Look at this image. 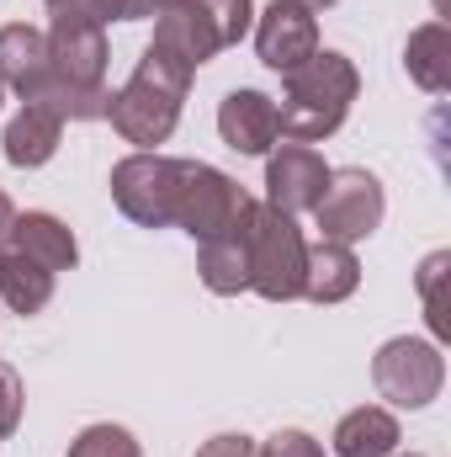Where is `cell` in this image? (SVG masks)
Returning <instances> with one entry per match:
<instances>
[{"label": "cell", "mask_w": 451, "mask_h": 457, "mask_svg": "<svg viewBox=\"0 0 451 457\" xmlns=\"http://www.w3.org/2000/svg\"><path fill=\"white\" fill-rule=\"evenodd\" d=\"M48 75H53V64H48V32H37L27 21L0 27V86L16 91L21 102H32Z\"/></svg>", "instance_id": "cell-13"}, {"label": "cell", "mask_w": 451, "mask_h": 457, "mask_svg": "<svg viewBox=\"0 0 451 457\" xmlns=\"http://www.w3.org/2000/svg\"><path fill=\"white\" fill-rule=\"evenodd\" d=\"M250 208V192L224 176L218 165H202V160H181V187H176V228H186L197 245L224 234L244 219Z\"/></svg>", "instance_id": "cell-5"}, {"label": "cell", "mask_w": 451, "mask_h": 457, "mask_svg": "<svg viewBox=\"0 0 451 457\" xmlns=\"http://www.w3.org/2000/svg\"><path fill=\"white\" fill-rule=\"evenodd\" d=\"M154 54H165V59H176L181 70H202L208 59H218L224 54V43H218V32H213V21L202 16V5H181V11H165L160 21H154V43H149Z\"/></svg>", "instance_id": "cell-12"}, {"label": "cell", "mask_w": 451, "mask_h": 457, "mask_svg": "<svg viewBox=\"0 0 451 457\" xmlns=\"http://www.w3.org/2000/svg\"><path fill=\"white\" fill-rule=\"evenodd\" d=\"M409 457H414V453H409Z\"/></svg>", "instance_id": "cell-32"}, {"label": "cell", "mask_w": 451, "mask_h": 457, "mask_svg": "<svg viewBox=\"0 0 451 457\" xmlns=\"http://www.w3.org/2000/svg\"><path fill=\"white\" fill-rule=\"evenodd\" d=\"M53 16H86V21H122V0H43Z\"/></svg>", "instance_id": "cell-25"}, {"label": "cell", "mask_w": 451, "mask_h": 457, "mask_svg": "<svg viewBox=\"0 0 451 457\" xmlns=\"http://www.w3.org/2000/svg\"><path fill=\"white\" fill-rule=\"evenodd\" d=\"M372 383L388 404L398 410H425L430 399H441V383H447V356L436 341H420V336H398L372 356Z\"/></svg>", "instance_id": "cell-6"}, {"label": "cell", "mask_w": 451, "mask_h": 457, "mask_svg": "<svg viewBox=\"0 0 451 457\" xmlns=\"http://www.w3.org/2000/svg\"><path fill=\"white\" fill-rule=\"evenodd\" d=\"M53 271L48 266H37L32 255H21V250H0V303L11 309V314H43L48 309V298H53Z\"/></svg>", "instance_id": "cell-20"}, {"label": "cell", "mask_w": 451, "mask_h": 457, "mask_svg": "<svg viewBox=\"0 0 451 457\" xmlns=\"http://www.w3.org/2000/svg\"><path fill=\"white\" fill-rule=\"evenodd\" d=\"M250 234V293L266 303H292L303 298V271H308V239L292 213H276L271 203H250L244 213Z\"/></svg>", "instance_id": "cell-3"}, {"label": "cell", "mask_w": 451, "mask_h": 457, "mask_svg": "<svg viewBox=\"0 0 451 457\" xmlns=\"http://www.w3.org/2000/svg\"><path fill=\"white\" fill-rule=\"evenodd\" d=\"M59 138H64V117L48 112V107L21 102V112L5 122L0 149H5V160H11L16 170H37V165H48V160L59 154Z\"/></svg>", "instance_id": "cell-14"}, {"label": "cell", "mask_w": 451, "mask_h": 457, "mask_svg": "<svg viewBox=\"0 0 451 457\" xmlns=\"http://www.w3.org/2000/svg\"><path fill=\"white\" fill-rule=\"evenodd\" d=\"M21 404H27L21 378H16V367H11V361H0V442H5V436H16V426H21Z\"/></svg>", "instance_id": "cell-24"}, {"label": "cell", "mask_w": 451, "mask_h": 457, "mask_svg": "<svg viewBox=\"0 0 451 457\" xmlns=\"http://www.w3.org/2000/svg\"><path fill=\"white\" fill-rule=\"evenodd\" d=\"M388 213V197H382V181L361 165H345V170H330V187L324 197L314 203V219H319V234L324 239H340V245H356L366 239L372 228L382 224Z\"/></svg>", "instance_id": "cell-7"}, {"label": "cell", "mask_w": 451, "mask_h": 457, "mask_svg": "<svg viewBox=\"0 0 451 457\" xmlns=\"http://www.w3.org/2000/svg\"><path fill=\"white\" fill-rule=\"evenodd\" d=\"M186 86H192V70H181L176 59L144 48V59H138V70L127 75V86L112 91L107 117H112V128L127 138V144L154 149V144H165V138L176 133Z\"/></svg>", "instance_id": "cell-2"}, {"label": "cell", "mask_w": 451, "mask_h": 457, "mask_svg": "<svg viewBox=\"0 0 451 457\" xmlns=\"http://www.w3.org/2000/svg\"><path fill=\"white\" fill-rule=\"evenodd\" d=\"M441 277H447V250H436L425 266H420V298H425V314H430V330L447 336V314H441Z\"/></svg>", "instance_id": "cell-23"}, {"label": "cell", "mask_w": 451, "mask_h": 457, "mask_svg": "<svg viewBox=\"0 0 451 457\" xmlns=\"http://www.w3.org/2000/svg\"><path fill=\"white\" fill-rule=\"evenodd\" d=\"M356 91H361L356 64L345 54H335V48H319L282 86V107H276L282 138L287 144H324L330 133H340V122L350 117Z\"/></svg>", "instance_id": "cell-1"}, {"label": "cell", "mask_w": 451, "mask_h": 457, "mask_svg": "<svg viewBox=\"0 0 451 457\" xmlns=\"http://www.w3.org/2000/svg\"><path fill=\"white\" fill-rule=\"evenodd\" d=\"M64 457H144V447H138V436H133L127 426L102 420V426H86V431L70 442Z\"/></svg>", "instance_id": "cell-21"}, {"label": "cell", "mask_w": 451, "mask_h": 457, "mask_svg": "<svg viewBox=\"0 0 451 457\" xmlns=\"http://www.w3.org/2000/svg\"><path fill=\"white\" fill-rule=\"evenodd\" d=\"M176 187H181V160H170L160 149H138L112 165V203L138 228L176 224Z\"/></svg>", "instance_id": "cell-4"}, {"label": "cell", "mask_w": 451, "mask_h": 457, "mask_svg": "<svg viewBox=\"0 0 451 457\" xmlns=\"http://www.w3.org/2000/svg\"><path fill=\"white\" fill-rule=\"evenodd\" d=\"M11 250L32 255V261H37V266H48L53 277H59V271H75V261H80V245H75L70 224H64V219H53V213H16Z\"/></svg>", "instance_id": "cell-17"}, {"label": "cell", "mask_w": 451, "mask_h": 457, "mask_svg": "<svg viewBox=\"0 0 451 457\" xmlns=\"http://www.w3.org/2000/svg\"><path fill=\"white\" fill-rule=\"evenodd\" d=\"M0 102H5V86H0Z\"/></svg>", "instance_id": "cell-31"}, {"label": "cell", "mask_w": 451, "mask_h": 457, "mask_svg": "<svg viewBox=\"0 0 451 457\" xmlns=\"http://www.w3.org/2000/svg\"><path fill=\"white\" fill-rule=\"evenodd\" d=\"M197 457H260V442H250V436H239V431H224V436L202 442Z\"/></svg>", "instance_id": "cell-27"}, {"label": "cell", "mask_w": 451, "mask_h": 457, "mask_svg": "<svg viewBox=\"0 0 451 457\" xmlns=\"http://www.w3.org/2000/svg\"><path fill=\"white\" fill-rule=\"evenodd\" d=\"M330 187V165L314 144H282L266 154V203L276 213H314V203Z\"/></svg>", "instance_id": "cell-10"}, {"label": "cell", "mask_w": 451, "mask_h": 457, "mask_svg": "<svg viewBox=\"0 0 451 457\" xmlns=\"http://www.w3.org/2000/svg\"><path fill=\"white\" fill-rule=\"evenodd\" d=\"M255 54L276 75H292L298 64H308L319 54V21H314V11L298 5V0H271L255 16Z\"/></svg>", "instance_id": "cell-9"}, {"label": "cell", "mask_w": 451, "mask_h": 457, "mask_svg": "<svg viewBox=\"0 0 451 457\" xmlns=\"http://www.w3.org/2000/svg\"><path fill=\"white\" fill-rule=\"evenodd\" d=\"M244 213H250V208H244ZM197 271H202L208 293H218V298L250 293V234H244V219L234 228H224V234H213V239H202Z\"/></svg>", "instance_id": "cell-15"}, {"label": "cell", "mask_w": 451, "mask_h": 457, "mask_svg": "<svg viewBox=\"0 0 451 457\" xmlns=\"http://www.w3.org/2000/svg\"><path fill=\"white\" fill-rule=\"evenodd\" d=\"M202 5V16L213 21V32H218V43L234 48L250 27H255V0H197Z\"/></svg>", "instance_id": "cell-22"}, {"label": "cell", "mask_w": 451, "mask_h": 457, "mask_svg": "<svg viewBox=\"0 0 451 457\" xmlns=\"http://www.w3.org/2000/svg\"><path fill=\"white\" fill-rule=\"evenodd\" d=\"M398 442H404V431H398L393 410H382V404H361V410H350L335 426L340 457H393Z\"/></svg>", "instance_id": "cell-19"}, {"label": "cell", "mask_w": 451, "mask_h": 457, "mask_svg": "<svg viewBox=\"0 0 451 457\" xmlns=\"http://www.w3.org/2000/svg\"><path fill=\"white\" fill-rule=\"evenodd\" d=\"M48 64H53V80H64L75 91L107 86V27L86 21V16H53Z\"/></svg>", "instance_id": "cell-8"}, {"label": "cell", "mask_w": 451, "mask_h": 457, "mask_svg": "<svg viewBox=\"0 0 451 457\" xmlns=\"http://www.w3.org/2000/svg\"><path fill=\"white\" fill-rule=\"evenodd\" d=\"M260 457H324V447H319L308 431H276V436L260 447Z\"/></svg>", "instance_id": "cell-26"}, {"label": "cell", "mask_w": 451, "mask_h": 457, "mask_svg": "<svg viewBox=\"0 0 451 457\" xmlns=\"http://www.w3.org/2000/svg\"><path fill=\"white\" fill-rule=\"evenodd\" d=\"M298 5H308V11H324V5H335V0H298Z\"/></svg>", "instance_id": "cell-30"}, {"label": "cell", "mask_w": 451, "mask_h": 457, "mask_svg": "<svg viewBox=\"0 0 451 457\" xmlns=\"http://www.w3.org/2000/svg\"><path fill=\"white\" fill-rule=\"evenodd\" d=\"M404 70H409V80H414L420 91L447 96L451 91V27L447 21H425V27L409 32V43H404Z\"/></svg>", "instance_id": "cell-18"}, {"label": "cell", "mask_w": 451, "mask_h": 457, "mask_svg": "<svg viewBox=\"0 0 451 457\" xmlns=\"http://www.w3.org/2000/svg\"><path fill=\"white\" fill-rule=\"evenodd\" d=\"M361 287V261L350 245L340 239H319L308 245V271H303V298L314 303H345Z\"/></svg>", "instance_id": "cell-16"}, {"label": "cell", "mask_w": 451, "mask_h": 457, "mask_svg": "<svg viewBox=\"0 0 451 457\" xmlns=\"http://www.w3.org/2000/svg\"><path fill=\"white\" fill-rule=\"evenodd\" d=\"M218 133L234 154H271L282 128H276V102L266 91H228L218 102Z\"/></svg>", "instance_id": "cell-11"}, {"label": "cell", "mask_w": 451, "mask_h": 457, "mask_svg": "<svg viewBox=\"0 0 451 457\" xmlns=\"http://www.w3.org/2000/svg\"><path fill=\"white\" fill-rule=\"evenodd\" d=\"M11 228H16V208H11V197L0 192V250L11 245Z\"/></svg>", "instance_id": "cell-28"}, {"label": "cell", "mask_w": 451, "mask_h": 457, "mask_svg": "<svg viewBox=\"0 0 451 457\" xmlns=\"http://www.w3.org/2000/svg\"><path fill=\"white\" fill-rule=\"evenodd\" d=\"M181 5H197V0H149V16H165V11H181Z\"/></svg>", "instance_id": "cell-29"}]
</instances>
